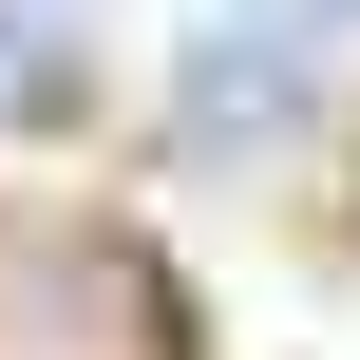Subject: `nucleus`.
Masks as SVG:
<instances>
[{
    "label": "nucleus",
    "mask_w": 360,
    "mask_h": 360,
    "mask_svg": "<svg viewBox=\"0 0 360 360\" xmlns=\"http://www.w3.org/2000/svg\"><path fill=\"white\" fill-rule=\"evenodd\" d=\"M0 360H190L171 285L95 228H0Z\"/></svg>",
    "instance_id": "1"
},
{
    "label": "nucleus",
    "mask_w": 360,
    "mask_h": 360,
    "mask_svg": "<svg viewBox=\"0 0 360 360\" xmlns=\"http://www.w3.org/2000/svg\"><path fill=\"white\" fill-rule=\"evenodd\" d=\"M304 95H323V19H304V0H247V19H209V38L171 57V114H190V133H285Z\"/></svg>",
    "instance_id": "2"
}]
</instances>
